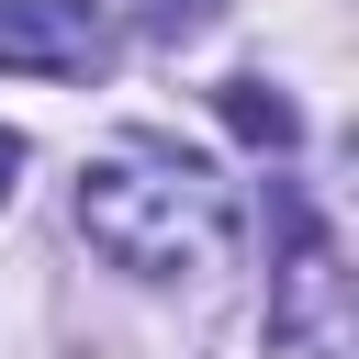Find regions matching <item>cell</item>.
I'll return each instance as SVG.
<instances>
[{
    "instance_id": "6da1fadb",
    "label": "cell",
    "mask_w": 359,
    "mask_h": 359,
    "mask_svg": "<svg viewBox=\"0 0 359 359\" xmlns=\"http://www.w3.org/2000/svg\"><path fill=\"white\" fill-rule=\"evenodd\" d=\"M79 236L135 280H191L224 258V191L202 157L168 146H101L79 168Z\"/></svg>"
},
{
    "instance_id": "7a4b0ae2",
    "label": "cell",
    "mask_w": 359,
    "mask_h": 359,
    "mask_svg": "<svg viewBox=\"0 0 359 359\" xmlns=\"http://www.w3.org/2000/svg\"><path fill=\"white\" fill-rule=\"evenodd\" d=\"M280 213V269H269V359H359V303H348V269L325 247V224L269 191Z\"/></svg>"
},
{
    "instance_id": "3957f363",
    "label": "cell",
    "mask_w": 359,
    "mask_h": 359,
    "mask_svg": "<svg viewBox=\"0 0 359 359\" xmlns=\"http://www.w3.org/2000/svg\"><path fill=\"white\" fill-rule=\"evenodd\" d=\"M112 56V22L90 0H0V67L11 79H90Z\"/></svg>"
},
{
    "instance_id": "277c9868",
    "label": "cell",
    "mask_w": 359,
    "mask_h": 359,
    "mask_svg": "<svg viewBox=\"0 0 359 359\" xmlns=\"http://www.w3.org/2000/svg\"><path fill=\"white\" fill-rule=\"evenodd\" d=\"M213 112H224V135H236V146H258V157H292V146H303L292 90H269V79H224V90H213Z\"/></svg>"
},
{
    "instance_id": "5b68a950",
    "label": "cell",
    "mask_w": 359,
    "mask_h": 359,
    "mask_svg": "<svg viewBox=\"0 0 359 359\" xmlns=\"http://www.w3.org/2000/svg\"><path fill=\"white\" fill-rule=\"evenodd\" d=\"M135 22H146L157 45H191V34H213V22H224V0H135Z\"/></svg>"
},
{
    "instance_id": "8992f818",
    "label": "cell",
    "mask_w": 359,
    "mask_h": 359,
    "mask_svg": "<svg viewBox=\"0 0 359 359\" xmlns=\"http://www.w3.org/2000/svg\"><path fill=\"white\" fill-rule=\"evenodd\" d=\"M11 180H22V135L0 123V202H11Z\"/></svg>"
}]
</instances>
